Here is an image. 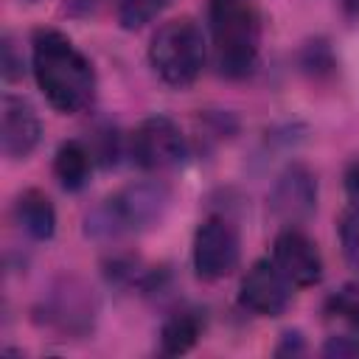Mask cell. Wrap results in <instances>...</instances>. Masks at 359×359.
<instances>
[{
    "instance_id": "6da1fadb",
    "label": "cell",
    "mask_w": 359,
    "mask_h": 359,
    "mask_svg": "<svg viewBox=\"0 0 359 359\" xmlns=\"http://www.w3.org/2000/svg\"><path fill=\"white\" fill-rule=\"evenodd\" d=\"M31 67L39 90L59 112H79L93 101L95 76L90 59L59 31H36Z\"/></svg>"
},
{
    "instance_id": "7a4b0ae2",
    "label": "cell",
    "mask_w": 359,
    "mask_h": 359,
    "mask_svg": "<svg viewBox=\"0 0 359 359\" xmlns=\"http://www.w3.org/2000/svg\"><path fill=\"white\" fill-rule=\"evenodd\" d=\"M168 202H171V194L157 180H140V182L123 185L118 194L107 196L87 216V233L95 238L143 233L165 216Z\"/></svg>"
},
{
    "instance_id": "3957f363",
    "label": "cell",
    "mask_w": 359,
    "mask_h": 359,
    "mask_svg": "<svg viewBox=\"0 0 359 359\" xmlns=\"http://www.w3.org/2000/svg\"><path fill=\"white\" fill-rule=\"evenodd\" d=\"M208 22L219 70L230 79L247 76L255 67L261 42V22L252 0H210Z\"/></svg>"
},
{
    "instance_id": "277c9868",
    "label": "cell",
    "mask_w": 359,
    "mask_h": 359,
    "mask_svg": "<svg viewBox=\"0 0 359 359\" xmlns=\"http://www.w3.org/2000/svg\"><path fill=\"white\" fill-rule=\"evenodd\" d=\"M149 62L154 73L171 84V87H185L191 84L205 62V36L202 28L191 17L168 20L157 28L149 45Z\"/></svg>"
},
{
    "instance_id": "5b68a950",
    "label": "cell",
    "mask_w": 359,
    "mask_h": 359,
    "mask_svg": "<svg viewBox=\"0 0 359 359\" xmlns=\"http://www.w3.org/2000/svg\"><path fill=\"white\" fill-rule=\"evenodd\" d=\"M238 264V233L236 227L222 219L210 216L199 224L194 236V269L205 280L224 278Z\"/></svg>"
},
{
    "instance_id": "8992f818",
    "label": "cell",
    "mask_w": 359,
    "mask_h": 359,
    "mask_svg": "<svg viewBox=\"0 0 359 359\" xmlns=\"http://www.w3.org/2000/svg\"><path fill=\"white\" fill-rule=\"evenodd\" d=\"M132 157L140 168L149 171L171 168L185 157V137L171 118L165 115L146 118L132 132Z\"/></svg>"
},
{
    "instance_id": "52a82bcc",
    "label": "cell",
    "mask_w": 359,
    "mask_h": 359,
    "mask_svg": "<svg viewBox=\"0 0 359 359\" xmlns=\"http://www.w3.org/2000/svg\"><path fill=\"white\" fill-rule=\"evenodd\" d=\"M272 261L292 286H314L323 278V258L317 244L294 227H286L275 236Z\"/></svg>"
},
{
    "instance_id": "ba28073f",
    "label": "cell",
    "mask_w": 359,
    "mask_h": 359,
    "mask_svg": "<svg viewBox=\"0 0 359 359\" xmlns=\"http://www.w3.org/2000/svg\"><path fill=\"white\" fill-rule=\"evenodd\" d=\"M238 297L250 311L275 317L289 306L292 283L283 278V272L275 266L272 258H264V261H255L247 269V275L241 278Z\"/></svg>"
},
{
    "instance_id": "9c48e42d",
    "label": "cell",
    "mask_w": 359,
    "mask_h": 359,
    "mask_svg": "<svg viewBox=\"0 0 359 359\" xmlns=\"http://www.w3.org/2000/svg\"><path fill=\"white\" fill-rule=\"evenodd\" d=\"M269 208L275 213V219H280L283 224L294 227L300 222H306L314 208H317V182H314V174L303 165H289L272 194H269Z\"/></svg>"
},
{
    "instance_id": "30bf717a",
    "label": "cell",
    "mask_w": 359,
    "mask_h": 359,
    "mask_svg": "<svg viewBox=\"0 0 359 359\" xmlns=\"http://www.w3.org/2000/svg\"><path fill=\"white\" fill-rule=\"evenodd\" d=\"M42 126L34 107L25 98L3 95L0 104V149L11 160H22L39 143Z\"/></svg>"
},
{
    "instance_id": "8fae6325",
    "label": "cell",
    "mask_w": 359,
    "mask_h": 359,
    "mask_svg": "<svg viewBox=\"0 0 359 359\" xmlns=\"http://www.w3.org/2000/svg\"><path fill=\"white\" fill-rule=\"evenodd\" d=\"M325 317L339 331L325 342L328 356H359V283H348L325 303Z\"/></svg>"
},
{
    "instance_id": "7c38bea8",
    "label": "cell",
    "mask_w": 359,
    "mask_h": 359,
    "mask_svg": "<svg viewBox=\"0 0 359 359\" xmlns=\"http://www.w3.org/2000/svg\"><path fill=\"white\" fill-rule=\"evenodd\" d=\"M93 311H95V306H93L90 292L81 289V286L67 283L65 289H56V294H53V300H50V314H48V317H50L62 331H70V334L76 331V334H81V331L90 328Z\"/></svg>"
},
{
    "instance_id": "4fadbf2b",
    "label": "cell",
    "mask_w": 359,
    "mask_h": 359,
    "mask_svg": "<svg viewBox=\"0 0 359 359\" xmlns=\"http://www.w3.org/2000/svg\"><path fill=\"white\" fill-rule=\"evenodd\" d=\"M14 216L20 222V227L31 236V238H50L56 230V210L50 205V199L42 191H22L20 199L14 202Z\"/></svg>"
},
{
    "instance_id": "5bb4252c",
    "label": "cell",
    "mask_w": 359,
    "mask_h": 359,
    "mask_svg": "<svg viewBox=\"0 0 359 359\" xmlns=\"http://www.w3.org/2000/svg\"><path fill=\"white\" fill-rule=\"evenodd\" d=\"M90 171H93V151L81 140H67L59 146L53 157V174L62 188L67 191L84 188L90 180Z\"/></svg>"
},
{
    "instance_id": "9a60e30c",
    "label": "cell",
    "mask_w": 359,
    "mask_h": 359,
    "mask_svg": "<svg viewBox=\"0 0 359 359\" xmlns=\"http://www.w3.org/2000/svg\"><path fill=\"white\" fill-rule=\"evenodd\" d=\"M202 334V320L194 314V311H180L174 317H168L163 323V331H160V345H163V353L168 356H180L185 351H191L196 345Z\"/></svg>"
},
{
    "instance_id": "2e32d148",
    "label": "cell",
    "mask_w": 359,
    "mask_h": 359,
    "mask_svg": "<svg viewBox=\"0 0 359 359\" xmlns=\"http://www.w3.org/2000/svg\"><path fill=\"white\" fill-rule=\"evenodd\" d=\"M171 0H118V22L126 31L143 28L146 22H151Z\"/></svg>"
},
{
    "instance_id": "e0dca14e",
    "label": "cell",
    "mask_w": 359,
    "mask_h": 359,
    "mask_svg": "<svg viewBox=\"0 0 359 359\" xmlns=\"http://www.w3.org/2000/svg\"><path fill=\"white\" fill-rule=\"evenodd\" d=\"M339 244H342L345 261H348L353 269H359V208H356V205H353V208L342 216V222H339Z\"/></svg>"
},
{
    "instance_id": "ac0fdd59",
    "label": "cell",
    "mask_w": 359,
    "mask_h": 359,
    "mask_svg": "<svg viewBox=\"0 0 359 359\" xmlns=\"http://www.w3.org/2000/svg\"><path fill=\"white\" fill-rule=\"evenodd\" d=\"M345 194H348V199L359 208V154L348 163V168H345Z\"/></svg>"
},
{
    "instance_id": "d6986e66",
    "label": "cell",
    "mask_w": 359,
    "mask_h": 359,
    "mask_svg": "<svg viewBox=\"0 0 359 359\" xmlns=\"http://www.w3.org/2000/svg\"><path fill=\"white\" fill-rule=\"evenodd\" d=\"M98 6V0H67V11L70 14H87Z\"/></svg>"
}]
</instances>
